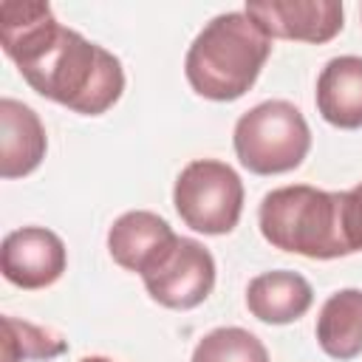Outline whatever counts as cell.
<instances>
[{"mask_svg":"<svg viewBox=\"0 0 362 362\" xmlns=\"http://www.w3.org/2000/svg\"><path fill=\"white\" fill-rule=\"evenodd\" d=\"M0 45L40 96L74 113L99 116L124 90L119 57L57 23L48 3L3 0Z\"/></svg>","mask_w":362,"mask_h":362,"instance_id":"1","label":"cell"},{"mask_svg":"<svg viewBox=\"0 0 362 362\" xmlns=\"http://www.w3.org/2000/svg\"><path fill=\"white\" fill-rule=\"evenodd\" d=\"M269 54L272 37L246 11H226L198 31L187 51L184 74L198 96L235 102L257 82Z\"/></svg>","mask_w":362,"mask_h":362,"instance_id":"2","label":"cell"},{"mask_svg":"<svg viewBox=\"0 0 362 362\" xmlns=\"http://www.w3.org/2000/svg\"><path fill=\"white\" fill-rule=\"evenodd\" d=\"M257 223L263 238L283 252H294L311 260L354 255L345 192H325L308 184L277 187L263 195Z\"/></svg>","mask_w":362,"mask_h":362,"instance_id":"3","label":"cell"},{"mask_svg":"<svg viewBox=\"0 0 362 362\" xmlns=\"http://www.w3.org/2000/svg\"><path fill=\"white\" fill-rule=\"evenodd\" d=\"M232 144L249 173L277 175L303 164L311 150V130L300 107L286 99H266L235 122Z\"/></svg>","mask_w":362,"mask_h":362,"instance_id":"4","label":"cell"},{"mask_svg":"<svg viewBox=\"0 0 362 362\" xmlns=\"http://www.w3.org/2000/svg\"><path fill=\"white\" fill-rule=\"evenodd\" d=\"M178 218L201 235H226L238 226L243 212V181L218 158L189 161L173 187Z\"/></svg>","mask_w":362,"mask_h":362,"instance_id":"5","label":"cell"},{"mask_svg":"<svg viewBox=\"0 0 362 362\" xmlns=\"http://www.w3.org/2000/svg\"><path fill=\"white\" fill-rule=\"evenodd\" d=\"M147 294L164 308H195L215 288V257L192 238L175 235L141 272Z\"/></svg>","mask_w":362,"mask_h":362,"instance_id":"6","label":"cell"},{"mask_svg":"<svg viewBox=\"0 0 362 362\" xmlns=\"http://www.w3.org/2000/svg\"><path fill=\"white\" fill-rule=\"evenodd\" d=\"M68 266L65 243L45 226H23L3 238L0 272L17 288L34 291L57 283Z\"/></svg>","mask_w":362,"mask_h":362,"instance_id":"7","label":"cell"},{"mask_svg":"<svg viewBox=\"0 0 362 362\" xmlns=\"http://www.w3.org/2000/svg\"><path fill=\"white\" fill-rule=\"evenodd\" d=\"M272 40L328 42L342 31L337 0H249L243 8Z\"/></svg>","mask_w":362,"mask_h":362,"instance_id":"8","label":"cell"},{"mask_svg":"<svg viewBox=\"0 0 362 362\" xmlns=\"http://www.w3.org/2000/svg\"><path fill=\"white\" fill-rule=\"evenodd\" d=\"M48 150V136L40 116L11 99H0V175L3 178H23L34 173Z\"/></svg>","mask_w":362,"mask_h":362,"instance_id":"9","label":"cell"},{"mask_svg":"<svg viewBox=\"0 0 362 362\" xmlns=\"http://www.w3.org/2000/svg\"><path fill=\"white\" fill-rule=\"evenodd\" d=\"M173 238L175 232L161 215L150 209H130L107 229V252L122 269L141 274Z\"/></svg>","mask_w":362,"mask_h":362,"instance_id":"10","label":"cell"},{"mask_svg":"<svg viewBox=\"0 0 362 362\" xmlns=\"http://www.w3.org/2000/svg\"><path fill=\"white\" fill-rule=\"evenodd\" d=\"M314 303L311 283L288 269L263 272L246 286V308L252 317L269 325H286L300 320Z\"/></svg>","mask_w":362,"mask_h":362,"instance_id":"11","label":"cell"},{"mask_svg":"<svg viewBox=\"0 0 362 362\" xmlns=\"http://www.w3.org/2000/svg\"><path fill=\"white\" fill-rule=\"evenodd\" d=\"M317 110L334 127H362V57L345 54L325 62L317 76Z\"/></svg>","mask_w":362,"mask_h":362,"instance_id":"12","label":"cell"},{"mask_svg":"<svg viewBox=\"0 0 362 362\" xmlns=\"http://www.w3.org/2000/svg\"><path fill=\"white\" fill-rule=\"evenodd\" d=\"M317 342L331 359H354L362 354V288H339L317 317Z\"/></svg>","mask_w":362,"mask_h":362,"instance_id":"13","label":"cell"},{"mask_svg":"<svg viewBox=\"0 0 362 362\" xmlns=\"http://www.w3.org/2000/svg\"><path fill=\"white\" fill-rule=\"evenodd\" d=\"M3 362H28V359H54L68 351V342L34 322L17 320V317H3Z\"/></svg>","mask_w":362,"mask_h":362,"instance_id":"14","label":"cell"},{"mask_svg":"<svg viewBox=\"0 0 362 362\" xmlns=\"http://www.w3.org/2000/svg\"><path fill=\"white\" fill-rule=\"evenodd\" d=\"M189 362H269V351L252 331L223 325L198 339Z\"/></svg>","mask_w":362,"mask_h":362,"instance_id":"15","label":"cell"},{"mask_svg":"<svg viewBox=\"0 0 362 362\" xmlns=\"http://www.w3.org/2000/svg\"><path fill=\"white\" fill-rule=\"evenodd\" d=\"M345 215H348L351 249L362 252V184H356L354 189H345Z\"/></svg>","mask_w":362,"mask_h":362,"instance_id":"16","label":"cell"},{"mask_svg":"<svg viewBox=\"0 0 362 362\" xmlns=\"http://www.w3.org/2000/svg\"><path fill=\"white\" fill-rule=\"evenodd\" d=\"M79 362H113V359H107V356H85Z\"/></svg>","mask_w":362,"mask_h":362,"instance_id":"17","label":"cell"},{"mask_svg":"<svg viewBox=\"0 0 362 362\" xmlns=\"http://www.w3.org/2000/svg\"><path fill=\"white\" fill-rule=\"evenodd\" d=\"M359 14H362V6H359Z\"/></svg>","mask_w":362,"mask_h":362,"instance_id":"18","label":"cell"}]
</instances>
